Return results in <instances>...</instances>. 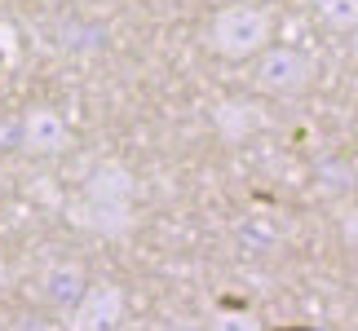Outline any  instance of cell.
<instances>
[{"label": "cell", "instance_id": "8992f818", "mask_svg": "<svg viewBox=\"0 0 358 331\" xmlns=\"http://www.w3.org/2000/svg\"><path fill=\"white\" fill-rule=\"evenodd\" d=\"M27 133H31V150H58V142H62V124L53 115H31Z\"/></svg>", "mask_w": 358, "mask_h": 331}, {"label": "cell", "instance_id": "5b68a950", "mask_svg": "<svg viewBox=\"0 0 358 331\" xmlns=\"http://www.w3.org/2000/svg\"><path fill=\"white\" fill-rule=\"evenodd\" d=\"M314 177H319L323 195H350V186H354V168H350V163H341V159H323Z\"/></svg>", "mask_w": 358, "mask_h": 331}, {"label": "cell", "instance_id": "ba28073f", "mask_svg": "<svg viewBox=\"0 0 358 331\" xmlns=\"http://www.w3.org/2000/svg\"><path fill=\"white\" fill-rule=\"evenodd\" d=\"M354 40H350V53H354V62H358V31H350Z\"/></svg>", "mask_w": 358, "mask_h": 331}, {"label": "cell", "instance_id": "7a4b0ae2", "mask_svg": "<svg viewBox=\"0 0 358 331\" xmlns=\"http://www.w3.org/2000/svg\"><path fill=\"white\" fill-rule=\"evenodd\" d=\"M252 80L261 93H296L310 84V58L296 49H270V53H261Z\"/></svg>", "mask_w": 358, "mask_h": 331}, {"label": "cell", "instance_id": "9c48e42d", "mask_svg": "<svg viewBox=\"0 0 358 331\" xmlns=\"http://www.w3.org/2000/svg\"><path fill=\"white\" fill-rule=\"evenodd\" d=\"M177 331H190V327H177Z\"/></svg>", "mask_w": 358, "mask_h": 331}, {"label": "cell", "instance_id": "277c9868", "mask_svg": "<svg viewBox=\"0 0 358 331\" xmlns=\"http://www.w3.org/2000/svg\"><path fill=\"white\" fill-rule=\"evenodd\" d=\"M314 9L332 31H358V0H314Z\"/></svg>", "mask_w": 358, "mask_h": 331}, {"label": "cell", "instance_id": "6da1fadb", "mask_svg": "<svg viewBox=\"0 0 358 331\" xmlns=\"http://www.w3.org/2000/svg\"><path fill=\"white\" fill-rule=\"evenodd\" d=\"M270 45V13L257 5H226L213 18V49L222 58H252Z\"/></svg>", "mask_w": 358, "mask_h": 331}, {"label": "cell", "instance_id": "3957f363", "mask_svg": "<svg viewBox=\"0 0 358 331\" xmlns=\"http://www.w3.org/2000/svg\"><path fill=\"white\" fill-rule=\"evenodd\" d=\"M217 128H222V137H230V142H243L248 133L261 128V115H257V106H248V102H226L217 110Z\"/></svg>", "mask_w": 358, "mask_h": 331}, {"label": "cell", "instance_id": "52a82bcc", "mask_svg": "<svg viewBox=\"0 0 358 331\" xmlns=\"http://www.w3.org/2000/svg\"><path fill=\"white\" fill-rule=\"evenodd\" d=\"M217 331H261V323L248 309H226V314H217Z\"/></svg>", "mask_w": 358, "mask_h": 331}]
</instances>
